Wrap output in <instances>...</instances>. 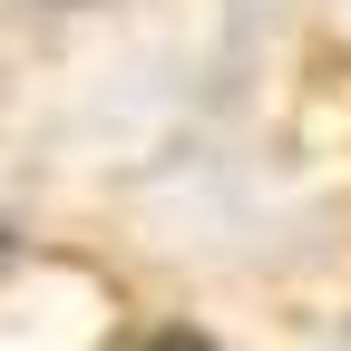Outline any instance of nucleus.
Instances as JSON below:
<instances>
[{
    "label": "nucleus",
    "mask_w": 351,
    "mask_h": 351,
    "mask_svg": "<svg viewBox=\"0 0 351 351\" xmlns=\"http://www.w3.org/2000/svg\"><path fill=\"white\" fill-rule=\"evenodd\" d=\"M147 351H195V341H147Z\"/></svg>",
    "instance_id": "obj_1"
}]
</instances>
